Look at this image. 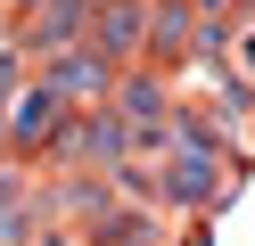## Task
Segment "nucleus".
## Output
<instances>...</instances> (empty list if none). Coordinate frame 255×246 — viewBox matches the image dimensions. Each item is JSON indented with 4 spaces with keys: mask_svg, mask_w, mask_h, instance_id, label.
I'll return each mask as SVG.
<instances>
[{
    "mask_svg": "<svg viewBox=\"0 0 255 246\" xmlns=\"http://www.w3.org/2000/svg\"><path fill=\"white\" fill-rule=\"evenodd\" d=\"M50 123H58V90H50V82H33V90L17 98V140H41Z\"/></svg>",
    "mask_w": 255,
    "mask_h": 246,
    "instance_id": "nucleus-1",
    "label": "nucleus"
},
{
    "mask_svg": "<svg viewBox=\"0 0 255 246\" xmlns=\"http://www.w3.org/2000/svg\"><path fill=\"white\" fill-rule=\"evenodd\" d=\"M231 58H239V82H255V33H231Z\"/></svg>",
    "mask_w": 255,
    "mask_h": 246,
    "instance_id": "nucleus-2",
    "label": "nucleus"
}]
</instances>
